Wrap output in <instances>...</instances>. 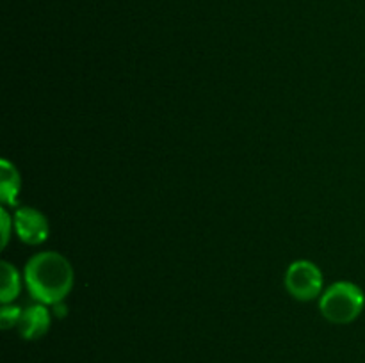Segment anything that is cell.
Returning <instances> with one entry per match:
<instances>
[{
  "mask_svg": "<svg viewBox=\"0 0 365 363\" xmlns=\"http://www.w3.org/2000/svg\"><path fill=\"white\" fill-rule=\"evenodd\" d=\"M20 274L9 262H2V287H0V301L9 305L20 294Z\"/></svg>",
  "mask_w": 365,
  "mask_h": 363,
  "instance_id": "obj_7",
  "label": "cell"
},
{
  "mask_svg": "<svg viewBox=\"0 0 365 363\" xmlns=\"http://www.w3.org/2000/svg\"><path fill=\"white\" fill-rule=\"evenodd\" d=\"M285 288L298 301H314L323 294V274L316 263L296 260L285 273Z\"/></svg>",
  "mask_w": 365,
  "mask_h": 363,
  "instance_id": "obj_3",
  "label": "cell"
},
{
  "mask_svg": "<svg viewBox=\"0 0 365 363\" xmlns=\"http://www.w3.org/2000/svg\"><path fill=\"white\" fill-rule=\"evenodd\" d=\"M21 310L18 306H4L2 312H0V322H2L4 330L11 327L13 324L20 322Z\"/></svg>",
  "mask_w": 365,
  "mask_h": 363,
  "instance_id": "obj_8",
  "label": "cell"
},
{
  "mask_svg": "<svg viewBox=\"0 0 365 363\" xmlns=\"http://www.w3.org/2000/svg\"><path fill=\"white\" fill-rule=\"evenodd\" d=\"M18 327H20V333L24 338H27V340H38L50 327L48 310L45 308L43 302L29 306L25 312H21Z\"/></svg>",
  "mask_w": 365,
  "mask_h": 363,
  "instance_id": "obj_5",
  "label": "cell"
},
{
  "mask_svg": "<svg viewBox=\"0 0 365 363\" xmlns=\"http://www.w3.org/2000/svg\"><path fill=\"white\" fill-rule=\"evenodd\" d=\"M0 199L6 205H16L18 192H20V174L16 167L7 160L0 162Z\"/></svg>",
  "mask_w": 365,
  "mask_h": 363,
  "instance_id": "obj_6",
  "label": "cell"
},
{
  "mask_svg": "<svg viewBox=\"0 0 365 363\" xmlns=\"http://www.w3.org/2000/svg\"><path fill=\"white\" fill-rule=\"evenodd\" d=\"M365 295L359 285L351 281H335L321 294V313L331 324H349L362 313Z\"/></svg>",
  "mask_w": 365,
  "mask_h": 363,
  "instance_id": "obj_2",
  "label": "cell"
},
{
  "mask_svg": "<svg viewBox=\"0 0 365 363\" xmlns=\"http://www.w3.org/2000/svg\"><path fill=\"white\" fill-rule=\"evenodd\" d=\"M0 216H2V246L7 244L9 241V230H11V217L7 214L6 209L0 210Z\"/></svg>",
  "mask_w": 365,
  "mask_h": 363,
  "instance_id": "obj_9",
  "label": "cell"
},
{
  "mask_svg": "<svg viewBox=\"0 0 365 363\" xmlns=\"http://www.w3.org/2000/svg\"><path fill=\"white\" fill-rule=\"evenodd\" d=\"M14 230L21 242L36 246L46 241L50 228L48 221L39 210L32 209V206H24L14 214Z\"/></svg>",
  "mask_w": 365,
  "mask_h": 363,
  "instance_id": "obj_4",
  "label": "cell"
},
{
  "mask_svg": "<svg viewBox=\"0 0 365 363\" xmlns=\"http://www.w3.org/2000/svg\"><path fill=\"white\" fill-rule=\"evenodd\" d=\"M24 280L36 301L59 305L73 287V267L61 253L43 251L25 263Z\"/></svg>",
  "mask_w": 365,
  "mask_h": 363,
  "instance_id": "obj_1",
  "label": "cell"
}]
</instances>
